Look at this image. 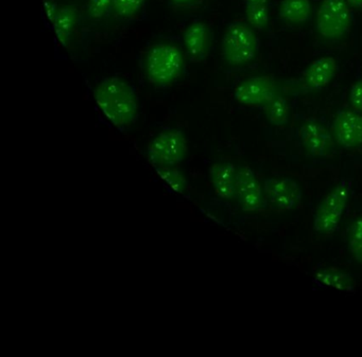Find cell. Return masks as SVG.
I'll list each match as a JSON object with an SVG mask.
<instances>
[{
    "instance_id": "obj_1",
    "label": "cell",
    "mask_w": 362,
    "mask_h": 357,
    "mask_svg": "<svg viewBox=\"0 0 362 357\" xmlns=\"http://www.w3.org/2000/svg\"><path fill=\"white\" fill-rule=\"evenodd\" d=\"M101 113L118 128H130L139 116V103L134 88L122 78H105L94 90Z\"/></svg>"
},
{
    "instance_id": "obj_2",
    "label": "cell",
    "mask_w": 362,
    "mask_h": 357,
    "mask_svg": "<svg viewBox=\"0 0 362 357\" xmlns=\"http://www.w3.org/2000/svg\"><path fill=\"white\" fill-rule=\"evenodd\" d=\"M184 71V56L173 44H156L148 50L145 71L150 83L158 87L175 83Z\"/></svg>"
},
{
    "instance_id": "obj_3",
    "label": "cell",
    "mask_w": 362,
    "mask_h": 357,
    "mask_svg": "<svg viewBox=\"0 0 362 357\" xmlns=\"http://www.w3.org/2000/svg\"><path fill=\"white\" fill-rule=\"evenodd\" d=\"M258 47V39L252 27L243 22H234L224 32L222 58L230 67L245 66L257 56Z\"/></svg>"
},
{
    "instance_id": "obj_4",
    "label": "cell",
    "mask_w": 362,
    "mask_h": 357,
    "mask_svg": "<svg viewBox=\"0 0 362 357\" xmlns=\"http://www.w3.org/2000/svg\"><path fill=\"white\" fill-rule=\"evenodd\" d=\"M351 25V8L346 0H322L315 18V29L322 39L327 42L344 39Z\"/></svg>"
},
{
    "instance_id": "obj_5",
    "label": "cell",
    "mask_w": 362,
    "mask_h": 357,
    "mask_svg": "<svg viewBox=\"0 0 362 357\" xmlns=\"http://www.w3.org/2000/svg\"><path fill=\"white\" fill-rule=\"evenodd\" d=\"M188 153V143L182 131L168 128L156 135L148 145V159L156 169L175 168Z\"/></svg>"
},
{
    "instance_id": "obj_6",
    "label": "cell",
    "mask_w": 362,
    "mask_h": 357,
    "mask_svg": "<svg viewBox=\"0 0 362 357\" xmlns=\"http://www.w3.org/2000/svg\"><path fill=\"white\" fill-rule=\"evenodd\" d=\"M351 186L342 181L320 202L313 215V229L317 234L329 236L338 229L349 202Z\"/></svg>"
},
{
    "instance_id": "obj_7",
    "label": "cell",
    "mask_w": 362,
    "mask_h": 357,
    "mask_svg": "<svg viewBox=\"0 0 362 357\" xmlns=\"http://www.w3.org/2000/svg\"><path fill=\"white\" fill-rule=\"evenodd\" d=\"M264 193L277 210L291 211L300 206L303 198L300 186L290 177H270L264 183Z\"/></svg>"
},
{
    "instance_id": "obj_8",
    "label": "cell",
    "mask_w": 362,
    "mask_h": 357,
    "mask_svg": "<svg viewBox=\"0 0 362 357\" xmlns=\"http://www.w3.org/2000/svg\"><path fill=\"white\" fill-rule=\"evenodd\" d=\"M300 140L305 152L313 157H328L334 152V136L317 120L308 119L302 124Z\"/></svg>"
},
{
    "instance_id": "obj_9",
    "label": "cell",
    "mask_w": 362,
    "mask_h": 357,
    "mask_svg": "<svg viewBox=\"0 0 362 357\" xmlns=\"http://www.w3.org/2000/svg\"><path fill=\"white\" fill-rule=\"evenodd\" d=\"M275 96V83L268 75L247 78L234 90L237 102L245 107H264Z\"/></svg>"
},
{
    "instance_id": "obj_10",
    "label": "cell",
    "mask_w": 362,
    "mask_h": 357,
    "mask_svg": "<svg viewBox=\"0 0 362 357\" xmlns=\"http://www.w3.org/2000/svg\"><path fill=\"white\" fill-rule=\"evenodd\" d=\"M332 136L344 149H356L362 145V113L344 109L337 113L332 126Z\"/></svg>"
},
{
    "instance_id": "obj_11",
    "label": "cell",
    "mask_w": 362,
    "mask_h": 357,
    "mask_svg": "<svg viewBox=\"0 0 362 357\" xmlns=\"http://www.w3.org/2000/svg\"><path fill=\"white\" fill-rule=\"evenodd\" d=\"M262 186L255 173L249 167L237 168L236 198L245 212H255L262 206Z\"/></svg>"
},
{
    "instance_id": "obj_12",
    "label": "cell",
    "mask_w": 362,
    "mask_h": 357,
    "mask_svg": "<svg viewBox=\"0 0 362 357\" xmlns=\"http://www.w3.org/2000/svg\"><path fill=\"white\" fill-rule=\"evenodd\" d=\"M211 30L205 23L194 20L184 31L183 43L192 60L201 62L209 56L211 48Z\"/></svg>"
},
{
    "instance_id": "obj_13",
    "label": "cell",
    "mask_w": 362,
    "mask_h": 357,
    "mask_svg": "<svg viewBox=\"0 0 362 357\" xmlns=\"http://www.w3.org/2000/svg\"><path fill=\"white\" fill-rule=\"evenodd\" d=\"M338 63L332 56H322L313 61L303 75V82L309 90H321L336 77Z\"/></svg>"
},
{
    "instance_id": "obj_14",
    "label": "cell",
    "mask_w": 362,
    "mask_h": 357,
    "mask_svg": "<svg viewBox=\"0 0 362 357\" xmlns=\"http://www.w3.org/2000/svg\"><path fill=\"white\" fill-rule=\"evenodd\" d=\"M216 194L223 200L236 198L237 168L228 162H217L209 170Z\"/></svg>"
},
{
    "instance_id": "obj_15",
    "label": "cell",
    "mask_w": 362,
    "mask_h": 357,
    "mask_svg": "<svg viewBox=\"0 0 362 357\" xmlns=\"http://www.w3.org/2000/svg\"><path fill=\"white\" fill-rule=\"evenodd\" d=\"M50 24L59 43L63 47L69 48L77 28L78 10L71 5L62 6Z\"/></svg>"
},
{
    "instance_id": "obj_16",
    "label": "cell",
    "mask_w": 362,
    "mask_h": 357,
    "mask_svg": "<svg viewBox=\"0 0 362 357\" xmlns=\"http://www.w3.org/2000/svg\"><path fill=\"white\" fill-rule=\"evenodd\" d=\"M315 282L320 286L329 287L344 293H351L356 287L354 277L345 270L334 266L317 270L315 274Z\"/></svg>"
},
{
    "instance_id": "obj_17",
    "label": "cell",
    "mask_w": 362,
    "mask_h": 357,
    "mask_svg": "<svg viewBox=\"0 0 362 357\" xmlns=\"http://www.w3.org/2000/svg\"><path fill=\"white\" fill-rule=\"evenodd\" d=\"M313 13L310 0H281L279 7V18L287 24H305Z\"/></svg>"
},
{
    "instance_id": "obj_18",
    "label": "cell",
    "mask_w": 362,
    "mask_h": 357,
    "mask_svg": "<svg viewBox=\"0 0 362 357\" xmlns=\"http://www.w3.org/2000/svg\"><path fill=\"white\" fill-rule=\"evenodd\" d=\"M264 113L269 123L281 128L287 126L290 118V107L287 100L275 95L268 103L264 105Z\"/></svg>"
},
{
    "instance_id": "obj_19",
    "label": "cell",
    "mask_w": 362,
    "mask_h": 357,
    "mask_svg": "<svg viewBox=\"0 0 362 357\" xmlns=\"http://www.w3.org/2000/svg\"><path fill=\"white\" fill-rule=\"evenodd\" d=\"M245 18L252 28L264 30L270 23V11L267 5L245 6Z\"/></svg>"
},
{
    "instance_id": "obj_20",
    "label": "cell",
    "mask_w": 362,
    "mask_h": 357,
    "mask_svg": "<svg viewBox=\"0 0 362 357\" xmlns=\"http://www.w3.org/2000/svg\"><path fill=\"white\" fill-rule=\"evenodd\" d=\"M156 170L162 181H164L173 191L184 194L185 190L187 189V179H186L185 175L179 169H177V167L175 168L156 169Z\"/></svg>"
},
{
    "instance_id": "obj_21",
    "label": "cell",
    "mask_w": 362,
    "mask_h": 357,
    "mask_svg": "<svg viewBox=\"0 0 362 357\" xmlns=\"http://www.w3.org/2000/svg\"><path fill=\"white\" fill-rule=\"evenodd\" d=\"M347 245L351 257L358 263L362 264V217H357L351 223L349 230Z\"/></svg>"
},
{
    "instance_id": "obj_22",
    "label": "cell",
    "mask_w": 362,
    "mask_h": 357,
    "mask_svg": "<svg viewBox=\"0 0 362 357\" xmlns=\"http://www.w3.org/2000/svg\"><path fill=\"white\" fill-rule=\"evenodd\" d=\"M145 3L146 0H114L112 11L118 18L129 20L141 12Z\"/></svg>"
},
{
    "instance_id": "obj_23",
    "label": "cell",
    "mask_w": 362,
    "mask_h": 357,
    "mask_svg": "<svg viewBox=\"0 0 362 357\" xmlns=\"http://www.w3.org/2000/svg\"><path fill=\"white\" fill-rule=\"evenodd\" d=\"M114 0H88V12L93 20L105 18L113 7Z\"/></svg>"
},
{
    "instance_id": "obj_24",
    "label": "cell",
    "mask_w": 362,
    "mask_h": 357,
    "mask_svg": "<svg viewBox=\"0 0 362 357\" xmlns=\"http://www.w3.org/2000/svg\"><path fill=\"white\" fill-rule=\"evenodd\" d=\"M349 101L354 111L362 113V80H358L351 85L349 90Z\"/></svg>"
},
{
    "instance_id": "obj_25",
    "label": "cell",
    "mask_w": 362,
    "mask_h": 357,
    "mask_svg": "<svg viewBox=\"0 0 362 357\" xmlns=\"http://www.w3.org/2000/svg\"><path fill=\"white\" fill-rule=\"evenodd\" d=\"M43 8L46 18L49 20V23H52V20L56 18L59 8L60 7H59L54 1H52V0H45V1H44Z\"/></svg>"
},
{
    "instance_id": "obj_26",
    "label": "cell",
    "mask_w": 362,
    "mask_h": 357,
    "mask_svg": "<svg viewBox=\"0 0 362 357\" xmlns=\"http://www.w3.org/2000/svg\"><path fill=\"white\" fill-rule=\"evenodd\" d=\"M173 6L175 7H187V6L192 5L196 3L198 0H169Z\"/></svg>"
},
{
    "instance_id": "obj_27",
    "label": "cell",
    "mask_w": 362,
    "mask_h": 357,
    "mask_svg": "<svg viewBox=\"0 0 362 357\" xmlns=\"http://www.w3.org/2000/svg\"><path fill=\"white\" fill-rule=\"evenodd\" d=\"M245 6L268 5L269 0H243Z\"/></svg>"
},
{
    "instance_id": "obj_28",
    "label": "cell",
    "mask_w": 362,
    "mask_h": 357,
    "mask_svg": "<svg viewBox=\"0 0 362 357\" xmlns=\"http://www.w3.org/2000/svg\"><path fill=\"white\" fill-rule=\"evenodd\" d=\"M351 9H362V0H346Z\"/></svg>"
}]
</instances>
